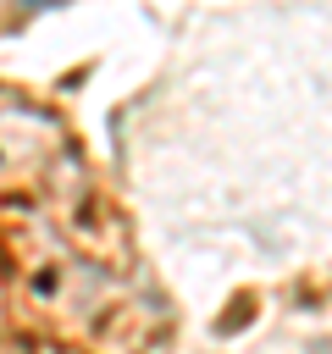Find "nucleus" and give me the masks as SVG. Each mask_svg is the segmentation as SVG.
<instances>
[{"instance_id": "1", "label": "nucleus", "mask_w": 332, "mask_h": 354, "mask_svg": "<svg viewBox=\"0 0 332 354\" xmlns=\"http://www.w3.org/2000/svg\"><path fill=\"white\" fill-rule=\"evenodd\" d=\"M28 6H50V0H28Z\"/></svg>"}]
</instances>
